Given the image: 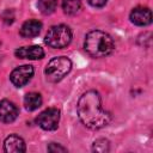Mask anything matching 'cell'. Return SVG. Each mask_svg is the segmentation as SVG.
Instances as JSON below:
<instances>
[{"label": "cell", "mask_w": 153, "mask_h": 153, "mask_svg": "<svg viewBox=\"0 0 153 153\" xmlns=\"http://www.w3.org/2000/svg\"><path fill=\"white\" fill-rule=\"evenodd\" d=\"M56 0H38L37 7L43 14H51L56 8Z\"/></svg>", "instance_id": "5bb4252c"}, {"label": "cell", "mask_w": 153, "mask_h": 153, "mask_svg": "<svg viewBox=\"0 0 153 153\" xmlns=\"http://www.w3.org/2000/svg\"><path fill=\"white\" fill-rule=\"evenodd\" d=\"M130 20L139 26L149 25L152 23V12L147 7H135L130 13Z\"/></svg>", "instance_id": "ba28073f"}, {"label": "cell", "mask_w": 153, "mask_h": 153, "mask_svg": "<svg viewBox=\"0 0 153 153\" xmlns=\"http://www.w3.org/2000/svg\"><path fill=\"white\" fill-rule=\"evenodd\" d=\"M86 53L93 57H104L112 53L114 41L110 35L100 30L90 31L84 42Z\"/></svg>", "instance_id": "7a4b0ae2"}, {"label": "cell", "mask_w": 153, "mask_h": 153, "mask_svg": "<svg viewBox=\"0 0 153 153\" xmlns=\"http://www.w3.org/2000/svg\"><path fill=\"white\" fill-rule=\"evenodd\" d=\"M4 151L7 153H23L26 151V146L20 136L12 134L4 141Z\"/></svg>", "instance_id": "9c48e42d"}, {"label": "cell", "mask_w": 153, "mask_h": 153, "mask_svg": "<svg viewBox=\"0 0 153 153\" xmlns=\"http://www.w3.org/2000/svg\"><path fill=\"white\" fill-rule=\"evenodd\" d=\"M18 116V108L11 100L2 99L0 102V121L4 123L13 122Z\"/></svg>", "instance_id": "52a82bcc"}, {"label": "cell", "mask_w": 153, "mask_h": 153, "mask_svg": "<svg viewBox=\"0 0 153 153\" xmlns=\"http://www.w3.org/2000/svg\"><path fill=\"white\" fill-rule=\"evenodd\" d=\"M71 69H72V61L66 56H59L51 59L48 62L44 73L49 81L57 82L62 80L71 72Z\"/></svg>", "instance_id": "3957f363"}, {"label": "cell", "mask_w": 153, "mask_h": 153, "mask_svg": "<svg viewBox=\"0 0 153 153\" xmlns=\"http://www.w3.org/2000/svg\"><path fill=\"white\" fill-rule=\"evenodd\" d=\"M2 20L6 23V24H12L13 20H14V14H13V11L11 10H6L4 13H2Z\"/></svg>", "instance_id": "2e32d148"}, {"label": "cell", "mask_w": 153, "mask_h": 153, "mask_svg": "<svg viewBox=\"0 0 153 153\" xmlns=\"http://www.w3.org/2000/svg\"><path fill=\"white\" fill-rule=\"evenodd\" d=\"M41 29H42V23L41 22L35 20V19H30V20H26L22 25L20 35L25 38H31V37L37 36L41 32Z\"/></svg>", "instance_id": "8fae6325"}, {"label": "cell", "mask_w": 153, "mask_h": 153, "mask_svg": "<svg viewBox=\"0 0 153 153\" xmlns=\"http://www.w3.org/2000/svg\"><path fill=\"white\" fill-rule=\"evenodd\" d=\"M33 72H35L33 67L30 65L19 66L12 71V73L10 75V80L16 87H23L24 85H26L30 81V79L33 75Z\"/></svg>", "instance_id": "8992f818"}, {"label": "cell", "mask_w": 153, "mask_h": 153, "mask_svg": "<svg viewBox=\"0 0 153 153\" xmlns=\"http://www.w3.org/2000/svg\"><path fill=\"white\" fill-rule=\"evenodd\" d=\"M72 41V31L66 25H55L51 26L44 38V42L48 47L54 49H62L67 47Z\"/></svg>", "instance_id": "277c9868"}, {"label": "cell", "mask_w": 153, "mask_h": 153, "mask_svg": "<svg viewBox=\"0 0 153 153\" xmlns=\"http://www.w3.org/2000/svg\"><path fill=\"white\" fill-rule=\"evenodd\" d=\"M48 151L49 152H53V153H55V152H67V148H65V147H62V146L53 142V143H50L48 146Z\"/></svg>", "instance_id": "e0dca14e"}, {"label": "cell", "mask_w": 153, "mask_h": 153, "mask_svg": "<svg viewBox=\"0 0 153 153\" xmlns=\"http://www.w3.org/2000/svg\"><path fill=\"white\" fill-rule=\"evenodd\" d=\"M60 121V110L56 108H48L42 111L37 118L36 123L44 130H55Z\"/></svg>", "instance_id": "5b68a950"}, {"label": "cell", "mask_w": 153, "mask_h": 153, "mask_svg": "<svg viewBox=\"0 0 153 153\" xmlns=\"http://www.w3.org/2000/svg\"><path fill=\"white\" fill-rule=\"evenodd\" d=\"M109 149H110V145H109V141L105 139H98L93 143V151L96 152L103 153V152H108Z\"/></svg>", "instance_id": "9a60e30c"}, {"label": "cell", "mask_w": 153, "mask_h": 153, "mask_svg": "<svg viewBox=\"0 0 153 153\" xmlns=\"http://www.w3.org/2000/svg\"><path fill=\"white\" fill-rule=\"evenodd\" d=\"M81 7V0H63L62 8L63 12L67 14H75Z\"/></svg>", "instance_id": "4fadbf2b"}, {"label": "cell", "mask_w": 153, "mask_h": 153, "mask_svg": "<svg viewBox=\"0 0 153 153\" xmlns=\"http://www.w3.org/2000/svg\"><path fill=\"white\" fill-rule=\"evenodd\" d=\"M24 105L26 108V110L29 111H33L36 109H38L42 105V97L39 93L36 92H30L25 96L24 98Z\"/></svg>", "instance_id": "7c38bea8"}, {"label": "cell", "mask_w": 153, "mask_h": 153, "mask_svg": "<svg viewBox=\"0 0 153 153\" xmlns=\"http://www.w3.org/2000/svg\"><path fill=\"white\" fill-rule=\"evenodd\" d=\"M76 111L82 124L93 130L108 126L111 120L110 114L102 108L99 93L93 90L85 92L79 98Z\"/></svg>", "instance_id": "6da1fadb"}, {"label": "cell", "mask_w": 153, "mask_h": 153, "mask_svg": "<svg viewBox=\"0 0 153 153\" xmlns=\"http://www.w3.org/2000/svg\"><path fill=\"white\" fill-rule=\"evenodd\" d=\"M18 59H29V60H39L44 56V50L39 45L22 47L14 51Z\"/></svg>", "instance_id": "30bf717a"}, {"label": "cell", "mask_w": 153, "mask_h": 153, "mask_svg": "<svg viewBox=\"0 0 153 153\" xmlns=\"http://www.w3.org/2000/svg\"><path fill=\"white\" fill-rule=\"evenodd\" d=\"M108 0H87V2L93 7H102L106 4Z\"/></svg>", "instance_id": "ac0fdd59"}]
</instances>
